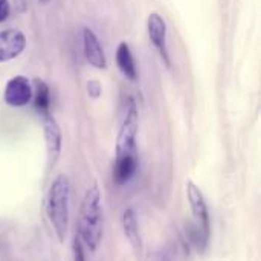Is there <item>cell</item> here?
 Here are the masks:
<instances>
[{"instance_id": "3957f363", "label": "cell", "mask_w": 261, "mask_h": 261, "mask_svg": "<svg viewBox=\"0 0 261 261\" xmlns=\"http://www.w3.org/2000/svg\"><path fill=\"white\" fill-rule=\"evenodd\" d=\"M139 132V110L133 98H128L125 115L118 132L116 139V156L121 154H138L136 138Z\"/></svg>"}, {"instance_id": "7c38bea8", "label": "cell", "mask_w": 261, "mask_h": 261, "mask_svg": "<svg viewBox=\"0 0 261 261\" xmlns=\"http://www.w3.org/2000/svg\"><path fill=\"white\" fill-rule=\"evenodd\" d=\"M122 228H124V234H125L128 243L132 245V248L135 251H141L142 249V237H141L139 222H138L135 210L128 208V210L124 211V214H122Z\"/></svg>"}, {"instance_id": "2e32d148", "label": "cell", "mask_w": 261, "mask_h": 261, "mask_svg": "<svg viewBox=\"0 0 261 261\" xmlns=\"http://www.w3.org/2000/svg\"><path fill=\"white\" fill-rule=\"evenodd\" d=\"M73 254H75V258L76 260H84V254H83V249H81V240H80V237H75L73 239Z\"/></svg>"}, {"instance_id": "52a82bcc", "label": "cell", "mask_w": 261, "mask_h": 261, "mask_svg": "<svg viewBox=\"0 0 261 261\" xmlns=\"http://www.w3.org/2000/svg\"><path fill=\"white\" fill-rule=\"evenodd\" d=\"M147 29H148V37H150L153 46L158 49L159 55L162 57L165 64L170 67L171 60H170L168 47H167V24H165V20L158 12H153V14H150L148 20H147Z\"/></svg>"}, {"instance_id": "30bf717a", "label": "cell", "mask_w": 261, "mask_h": 261, "mask_svg": "<svg viewBox=\"0 0 261 261\" xmlns=\"http://www.w3.org/2000/svg\"><path fill=\"white\" fill-rule=\"evenodd\" d=\"M139 156L138 154H121L115 158L113 165V180L116 185H124L133 179L138 171Z\"/></svg>"}, {"instance_id": "e0dca14e", "label": "cell", "mask_w": 261, "mask_h": 261, "mask_svg": "<svg viewBox=\"0 0 261 261\" xmlns=\"http://www.w3.org/2000/svg\"><path fill=\"white\" fill-rule=\"evenodd\" d=\"M50 0H40V3H43V5H46V3H49Z\"/></svg>"}, {"instance_id": "ba28073f", "label": "cell", "mask_w": 261, "mask_h": 261, "mask_svg": "<svg viewBox=\"0 0 261 261\" xmlns=\"http://www.w3.org/2000/svg\"><path fill=\"white\" fill-rule=\"evenodd\" d=\"M26 47V37L18 29L0 32V63L17 58Z\"/></svg>"}, {"instance_id": "8992f818", "label": "cell", "mask_w": 261, "mask_h": 261, "mask_svg": "<svg viewBox=\"0 0 261 261\" xmlns=\"http://www.w3.org/2000/svg\"><path fill=\"white\" fill-rule=\"evenodd\" d=\"M34 95V89L29 80L23 75H17L8 81L3 93V99L11 107H23L26 106Z\"/></svg>"}, {"instance_id": "6da1fadb", "label": "cell", "mask_w": 261, "mask_h": 261, "mask_svg": "<svg viewBox=\"0 0 261 261\" xmlns=\"http://www.w3.org/2000/svg\"><path fill=\"white\" fill-rule=\"evenodd\" d=\"M78 237L90 249L96 251L102 239V206L98 184H92L83 197L78 216Z\"/></svg>"}, {"instance_id": "9a60e30c", "label": "cell", "mask_w": 261, "mask_h": 261, "mask_svg": "<svg viewBox=\"0 0 261 261\" xmlns=\"http://www.w3.org/2000/svg\"><path fill=\"white\" fill-rule=\"evenodd\" d=\"M87 90L92 98H98L101 95V84L98 81H89L87 83Z\"/></svg>"}, {"instance_id": "277c9868", "label": "cell", "mask_w": 261, "mask_h": 261, "mask_svg": "<svg viewBox=\"0 0 261 261\" xmlns=\"http://www.w3.org/2000/svg\"><path fill=\"white\" fill-rule=\"evenodd\" d=\"M187 196H188V202H190V206H191V211H193L194 222H196L197 229H199V236L202 239V246L205 248L206 243H208L210 234H211L210 213H208L206 202H205L203 194L199 190V187L196 184H193L191 180L187 184Z\"/></svg>"}, {"instance_id": "7a4b0ae2", "label": "cell", "mask_w": 261, "mask_h": 261, "mask_svg": "<svg viewBox=\"0 0 261 261\" xmlns=\"http://www.w3.org/2000/svg\"><path fill=\"white\" fill-rule=\"evenodd\" d=\"M46 216L60 243H64L70 219V180L58 174L46 194Z\"/></svg>"}, {"instance_id": "8fae6325", "label": "cell", "mask_w": 261, "mask_h": 261, "mask_svg": "<svg viewBox=\"0 0 261 261\" xmlns=\"http://www.w3.org/2000/svg\"><path fill=\"white\" fill-rule=\"evenodd\" d=\"M116 64H118V69L121 70V73L127 80H130V81L138 80V69H136L135 57L132 54L130 46L125 41L119 43V46L116 49Z\"/></svg>"}, {"instance_id": "5b68a950", "label": "cell", "mask_w": 261, "mask_h": 261, "mask_svg": "<svg viewBox=\"0 0 261 261\" xmlns=\"http://www.w3.org/2000/svg\"><path fill=\"white\" fill-rule=\"evenodd\" d=\"M43 133H44V144H46L47 170H50L55 167L61 153V130L50 113L43 116Z\"/></svg>"}, {"instance_id": "4fadbf2b", "label": "cell", "mask_w": 261, "mask_h": 261, "mask_svg": "<svg viewBox=\"0 0 261 261\" xmlns=\"http://www.w3.org/2000/svg\"><path fill=\"white\" fill-rule=\"evenodd\" d=\"M34 95L35 96V109L37 112L44 116L49 115L50 112V93H49V87L44 81L41 80H35L34 81Z\"/></svg>"}, {"instance_id": "5bb4252c", "label": "cell", "mask_w": 261, "mask_h": 261, "mask_svg": "<svg viewBox=\"0 0 261 261\" xmlns=\"http://www.w3.org/2000/svg\"><path fill=\"white\" fill-rule=\"evenodd\" d=\"M11 14V5L9 0H0V23L5 21Z\"/></svg>"}, {"instance_id": "9c48e42d", "label": "cell", "mask_w": 261, "mask_h": 261, "mask_svg": "<svg viewBox=\"0 0 261 261\" xmlns=\"http://www.w3.org/2000/svg\"><path fill=\"white\" fill-rule=\"evenodd\" d=\"M83 49H84V55L89 64H92L96 69L107 67V58H106L104 49L98 37L95 35V32L89 28L83 29Z\"/></svg>"}]
</instances>
